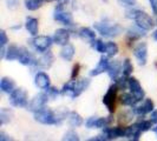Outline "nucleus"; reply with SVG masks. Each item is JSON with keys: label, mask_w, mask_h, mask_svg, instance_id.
I'll list each match as a JSON object with an SVG mask.
<instances>
[{"label": "nucleus", "mask_w": 157, "mask_h": 141, "mask_svg": "<svg viewBox=\"0 0 157 141\" xmlns=\"http://www.w3.org/2000/svg\"><path fill=\"white\" fill-rule=\"evenodd\" d=\"M129 89L131 91V93L135 95V98L137 99V101H141L142 99L144 98V91L142 88L141 84L137 79L135 78H129Z\"/></svg>", "instance_id": "10"}, {"label": "nucleus", "mask_w": 157, "mask_h": 141, "mask_svg": "<svg viewBox=\"0 0 157 141\" xmlns=\"http://www.w3.org/2000/svg\"><path fill=\"white\" fill-rule=\"evenodd\" d=\"M150 5H151V8L154 11V13L157 14V0H149Z\"/></svg>", "instance_id": "42"}, {"label": "nucleus", "mask_w": 157, "mask_h": 141, "mask_svg": "<svg viewBox=\"0 0 157 141\" xmlns=\"http://www.w3.org/2000/svg\"><path fill=\"white\" fill-rule=\"evenodd\" d=\"M119 89L116 84L111 85L108 89V92L105 93L103 98V103L106 106V108L109 110L110 113L115 112V101H116V96H117V91Z\"/></svg>", "instance_id": "5"}, {"label": "nucleus", "mask_w": 157, "mask_h": 141, "mask_svg": "<svg viewBox=\"0 0 157 141\" xmlns=\"http://www.w3.org/2000/svg\"><path fill=\"white\" fill-rule=\"evenodd\" d=\"M19 54H20V48H19V47H17L16 45H11V46L7 48V53H6L5 59L8 60V61L18 60Z\"/></svg>", "instance_id": "27"}, {"label": "nucleus", "mask_w": 157, "mask_h": 141, "mask_svg": "<svg viewBox=\"0 0 157 141\" xmlns=\"http://www.w3.org/2000/svg\"><path fill=\"white\" fill-rule=\"evenodd\" d=\"M78 34L80 37V39L86 41V42H94L96 40V34L92 30L87 28V27H82L78 31Z\"/></svg>", "instance_id": "22"}, {"label": "nucleus", "mask_w": 157, "mask_h": 141, "mask_svg": "<svg viewBox=\"0 0 157 141\" xmlns=\"http://www.w3.org/2000/svg\"><path fill=\"white\" fill-rule=\"evenodd\" d=\"M73 55H75V47L72 46L71 44L64 45L62 51H60V56L63 58L64 60H66V61H71Z\"/></svg>", "instance_id": "24"}, {"label": "nucleus", "mask_w": 157, "mask_h": 141, "mask_svg": "<svg viewBox=\"0 0 157 141\" xmlns=\"http://www.w3.org/2000/svg\"><path fill=\"white\" fill-rule=\"evenodd\" d=\"M132 70H134V66H132V63H131V60L130 59H125L124 61H123V75L124 77H130L131 75V73H132Z\"/></svg>", "instance_id": "32"}, {"label": "nucleus", "mask_w": 157, "mask_h": 141, "mask_svg": "<svg viewBox=\"0 0 157 141\" xmlns=\"http://www.w3.org/2000/svg\"><path fill=\"white\" fill-rule=\"evenodd\" d=\"M0 140L1 141H10V140H13V139H12L11 136L6 135L4 132H1V133H0Z\"/></svg>", "instance_id": "43"}, {"label": "nucleus", "mask_w": 157, "mask_h": 141, "mask_svg": "<svg viewBox=\"0 0 157 141\" xmlns=\"http://www.w3.org/2000/svg\"><path fill=\"white\" fill-rule=\"evenodd\" d=\"M94 42V47L97 52H99V53H105V51H106V44H104L102 40H96Z\"/></svg>", "instance_id": "35"}, {"label": "nucleus", "mask_w": 157, "mask_h": 141, "mask_svg": "<svg viewBox=\"0 0 157 141\" xmlns=\"http://www.w3.org/2000/svg\"><path fill=\"white\" fill-rule=\"evenodd\" d=\"M26 30L29 31V33L36 37L38 34V20L36 18H32V16H29L26 19Z\"/></svg>", "instance_id": "23"}, {"label": "nucleus", "mask_w": 157, "mask_h": 141, "mask_svg": "<svg viewBox=\"0 0 157 141\" xmlns=\"http://www.w3.org/2000/svg\"><path fill=\"white\" fill-rule=\"evenodd\" d=\"M46 94L48 95L50 99H56L58 95H59V91L56 88V87H47L46 88Z\"/></svg>", "instance_id": "38"}, {"label": "nucleus", "mask_w": 157, "mask_h": 141, "mask_svg": "<svg viewBox=\"0 0 157 141\" xmlns=\"http://www.w3.org/2000/svg\"><path fill=\"white\" fill-rule=\"evenodd\" d=\"M134 55L138 60V63L144 66L147 63V59H148V46H147V44L145 42H140L137 46H135Z\"/></svg>", "instance_id": "9"}, {"label": "nucleus", "mask_w": 157, "mask_h": 141, "mask_svg": "<svg viewBox=\"0 0 157 141\" xmlns=\"http://www.w3.org/2000/svg\"><path fill=\"white\" fill-rule=\"evenodd\" d=\"M52 63H53V54L47 51L37 60V63L34 66H37L39 68H50Z\"/></svg>", "instance_id": "16"}, {"label": "nucleus", "mask_w": 157, "mask_h": 141, "mask_svg": "<svg viewBox=\"0 0 157 141\" xmlns=\"http://www.w3.org/2000/svg\"><path fill=\"white\" fill-rule=\"evenodd\" d=\"M110 119L108 118H97V117H91L89 118L85 122L87 128H104L109 125Z\"/></svg>", "instance_id": "12"}, {"label": "nucleus", "mask_w": 157, "mask_h": 141, "mask_svg": "<svg viewBox=\"0 0 157 141\" xmlns=\"http://www.w3.org/2000/svg\"><path fill=\"white\" fill-rule=\"evenodd\" d=\"M79 70H80V65H79V63H76V65L73 66V68H72V74H71V78H72V79L77 78V77H78Z\"/></svg>", "instance_id": "41"}, {"label": "nucleus", "mask_w": 157, "mask_h": 141, "mask_svg": "<svg viewBox=\"0 0 157 141\" xmlns=\"http://www.w3.org/2000/svg\"><path fill=\"white\" fill-rule=\"evenodd\" d=\"M132 110L137 115H144L147 113H151L154 110V101L151 99H147L141 106H134Z\"/></svg>", "instance_id": "14"}, {"label": "nucleus", "mask_w": 157, "mask_h": 141, "mask_svg": "<svg viewBox=\"0 0 157 141\" xmlns=\"http://www.w3.org/2000/svg\"><path fill=\"white\" fill-rule=\"evenodd\" d=\"M152 131H154V132H155V133L157 134V126H156V127H154V128H152Z\"/></svg>", "instance_id": "46"}, {"label": "nucleus", "mask_w": 157, "mask_h": 141, "mask_svg": "<svg viewBox=\"0 0 157 141\" xmlns=\"http://www.w3.org/2000/svg\"><path fill=\"white\" fill-rule=\"evenodd\" d=\"M90 86V80L89 79H80L78 81H75V89H76V95L78 96L83 93L85 89H87V87Z\"/></svg>", "instance_id": "26"}, {"label": "nucleus", "mask_w": 157, "mask_h": 141, "mask_svg": "<svg viewBox=\"0 0 157 141\" xmlns=\"http://www.w3.org/2000/svg\"><path fill=\"white\" fill-rule=\"evenodd\" d=\"M140 127H141L142 132H147V131H149L150 128H151V124H152V121L151 120H142L140 122H137Z\"/></svg>", "instance_id": "37"}, {"label": "nucleus", "mask_w": 157, "mask_h": 141, "mask_svg": "<svg viewBox=\"0 0 157 141\" xmlns=\"http://www.w3.org/2000/svg\"><path fill=\"white\" fill-rule=\"evenodd\" d=\"M109 65H110L109 59L105 58V56H102L101 60H99V63H98V65L90 72V75H91V77H97V75L102 74V73H104V72H108Z\"/></svg>", "instance_id": "15"}, {"label": "nucleus", "mask_w": 157, "mask_h": 141, "mask_svg": "<svg viewBox=\"0 0 157 141\" xmlns=\"http://www.w3.org/2000/svg\"><path fill=\"white\" fill-rule=\"evenodd\" d=\"M103 1H105V2H108V0H103Z\"/></svg>", "instance_id": "48"}, {"label": "nucleus", "mask_w": 157, "mask_h": 141, "mask_svg": "<svg viewBox=\"0 0 157 141\" xmlns=\"http://www.w3.org/2000/svg\"><path fill=\"white\" fill-rule=\"evenodd\" d=\"M13 117V112L8 108H1L0 110V125H5L11 121Z\"/></svg>", "instance_id": "29"}, {"label": "nucleus", "mask_w": 157, "mask_h": 141, "mask_svg": "<svg viewBox=\"0 0 157 141\" xmlns=\"http://www.w3.org/2000/svg\"><path fill=\"white\" fill-rule=\"evenodd\" d=\"M94 28L102 34L103 37L106 38H113L119 35L123 28L118 25V24L109 23V21H102V23H96L94 24Z\"/></svg>", "instance_id": "2"}, {"label": "nucleus", "mask_w": 157, "mask_h": 141, "mask_svg": "<svg viewBox=\"0 0 157 141\" xmlns=\"http://www.w3.org/2000/svg\"><path fill=\"white\" fill-rule=\"evenodd\" d=\"M122 70H123V65L119 63L118 60H115V61L110 63V65H109L108 74H109V77L112 80H116V79H118V75H119V73Z\"/></svg>", "instance_id": "19"}, {"label": "nucleus", "mask_w": 157, "mask_h": 141, "mask_svg": "<svg viewBox=\"0 0 157 141\" xmlns=\"http://www.w3.org/2000/svg\"><path fill=\"white\" fill-rule=\"evenodd\" d=\"M10 102L14 107H26L27 106V92L24 88H16L10 94Z\"/></svg>", "instance_id": "4"}, {"label": "nucleus", "mask_w": 157, "mask_h": 141, "mask_svg": "<svg viewBox=\"0 0 157 141\" xmlns=\"http://www.w3.org/2000/svg\"><path fill=\"white\" fill-rule=\"evenodd\" d=\"M126 18L135 20L136 25H138L141 28L145 31H150L154 27V21L145 12L140 9H131L126 12Z\"/></svg>", "instance_id": "1"}, {"label": "nucleus", "mask_w": 157, "mask_h": 141, "mask_svg": "<svg viewBox=\"0 0 157 141\" xmlns=\"http://www.w3.org/2000/svg\"><path fill=\"white\" fill-rule=\"evenodd\" d=\"M53 19L57 20V21H59V23L64 24V25H66V26H72V24H73L72 16H71L70 13H67L66 11H64L62 5L56 7L55 13H53Z\"/></svg>", "instance_id": "7"}, {"label": "nucleus", "mask_w": 157, "mask_h": 141, "mask_svg": "<svg viewBox=\"0 0 157 141\" xmlns=\"http://www.w3.org/2000/svg\"><path fill=\"white\" fill-rule=\"evenodd\" d=\"M154 124H157V110H152L151 112V119H150Z\"/></svg>", "instance_id": "44"}, {"label": "nucleus", "mask_w": 157, "mask_h": 141, "mask_svg": "<svg viewBox=\"0 0 157 141\" xmlns=\"http://www.w3.org/2000/svg\"><path fill=\"white\" fill-rule=\"evenodd\" d=\"M43 2V0H25V7L29 11H36L41 7Z\"/></svg>", "instance_id": "31"}, {"label": "nucleus", "mask_w": 157, "mask_h": 141, "mask_svg": "<svg viewBox=\"0 0 157 141\" xmlns=\"http://www.w3.org/2000/svg\"><path fill=\"white\" fill-rule=\"evenodd\" d=\"M44 2H50V1H52V0H43Z\"/></svg>", "instance_id": "47"}, {"label": "nucleus", "mask_w": 157, "mask_h": 141, "mask_svg": "<svg viewBox=\"0 0 157 141\" xmlns=\"http://www.w3.org/2000/svg\"><path fill=\"white\" fill-rule=\"evenodd\" d=\"M0 88L4 93H8L11 94L14 89H16V84L14 81L11 78H7V77H4L0 81Z\"/></svg>", "instance_id": "20"}, {"label": "nucleus", "mask_w": 157, "mask_h": 141, "mask_svg": "<svg viewBox=\"0 0 157 141\" xmlns=\"http://www.w3.org/2000/svg\"><path fill=\"white\" fill-rule=\"evenodd\" d=\"M63 140H65V141H78L79 136H78V134L76 133L75 131H69V132H66V133H65Z\"/></svg>", "instance_id": "34"}, {"label": "nucleus", "mask_w": 157, "mask_h": 141, "mask_svg": "<svg viewBox=\"0 0 157 141\" xmlns=\"http://www.w3.org/2000/svg\"><path fill=\"white\" fill-rule=\"evenodd\" d=\"M7 42H8V38L7 35H6V32L4 31V30H1L0 31V45L1 46H6Z\"/></svg>", "instance_id": "39"}, {"label": "nucleus", "mask_w": 157, "mask_h": 141, "mask_svg": "<svg viewBox=\"0 0 157 141\" xmlns=\"http://www.w3.org/2000/svg\"><path fill=\"white\" fill-rule=\"evenodd\" d=\"M62 94L69 96L71 99H75L77 95H76V89H75V81H71L69 84L64 85L63 89H62Z\"/></svg>", "instance_id": "28"}, {"label": "nucleus", "mask_w": 157, "mask_h": 141, "mask_svg": "<svg viewBox=\"0 0 157 141\" xmlns=\"http://www.w3.org/2000/svg\"><path fill=\"white\" fill-rule=\"evenodd\" d=\"M137 0H118V2L122 5V6H126V7H131L136 4Z\"/></svg>", "instance_id": "40"}, {"label": "nucleus", "mask_w": 157, "mask_h": 141, "mask_svg": "<svg viewBox=\"0 0 157 141\" xmlns=\"http://www.w3.org/2000/svg\"><path fill=\"white\" fill-rule=\"evenodd\" d=\"M67 121L71 127H79L83 125V119L77 112H70L67 114Z\"/></svg>", "instance_id": "25"}, {"label": "nucleus", "mask_w": 157, "mask_h": 141, "mask_svg": "<svg viewBox=\"0 0 157 141\" xmlns=\"http://www.w3.org/2000/svg\"><path fill=\"white\" fill-rule=\"evenodd\" d=\"M51 44H52V39L50 37H46V35H38L32 40V45L34 47V49L40 52V53L46 52L51 46Z\"/></svg>", "instance_id": "6"}, {"label": "nucleus", "mask_w": 157, "mask_h": 141, "mask_svg": "<svg viewBox=\"0 0 157 141\" xmlns=\"http://www.w3.org/2000/svg\"><path fill=\"white\" fill-rule=\"evenodd\" d=\"M154 39L157 40V30L155 31V33H154Z\"/></svg>", "instance_id": "45"}, {"label": "nucleus", "mask_w": 157, "mask_h": 141, "mask_svg": "<svg viewBox=\"0 0 157 141\" xmlns=\"http://www.w3.org/2000/svg\"><path fill=\"white\" fill-rule=\"evenodd\" d=\"M143 133L141 129V127L138 124H135V125H131L129 127L125 128V138L128 139H131V140H138L140 139V135Z\"/></svg>", "instance_id": "18"}, {"label": "nucleus", "mask_w": 157, "mask_h": 141, "mask_svg": "<svg viewBox=\"0 0 157 141\" xmlns=\"http://www.w3.org/2000/svg\"><path fill=\"white\" fill-rule=\"evenodd\" d=\"M121 102L124 105V106H132L134 107L137 102V99L135 98V95L132 93H124L122 94L121 96Z\"/></svg>", "instance_id": "30"}, {"label": "nucleus", "mask_w": 157, "mask_h": 141, "mask_svg": "<svg viewBox=\"0 0 157 141\" xmlns=\"http://www.w3.org/2000/svg\"><path fill=\"white\" fill-rule=\"evenodd\" d=\"M34 120L43 125H58L60 124L62 118H58L51 110L46 107L34 112Z\"/></svg>", "instance_id": "3"}, {"label": "nucleus", "mask_w": 157, "mask_h": 141, "mask_svg": "<svg viewBox=\"0 0 157 141\" xmlns=\"http://www.w3.org/2000/svg\"><path fill=\"white\" fill-rule=\"evenodd\" d=\"M47 99H48V95H47V94H45V93L37 94V95L32 99V101L30 102L29 110H32V112H37V110L44 108L47 102Z\"/></svg>", "instance_id": "8"}, {"label": "nucleus", "mask_w": 157, "mask_h": 141, "mask_svg": "<svg viewBox=\"0 0 157 141\" xmlns=\"http://www.w3.org/2000/svg\"><path fill=\"white\" fill-rule=\"evenodd\" d=\"M70 39V32L67 30H64V28H59L55 32V35H53V41H55L57 45H66L69 42Z\"/></svg>", "instance_id": "13"}, {"label": "nucleus", "mask_w": 157, "mask_h": 141, "mask_svg": "<svg viewBox=\"0 0 157 141\" xmlns=\"http://www.w3.org/2000/svg\"><path fill=\"white\" fill-rule=\"evenodd\" d=\"M34 84L40 89H46L47 87L50 86V77L45 72H39V73L36 74Z\"/></svg>", "instance_id": "17"}, {"label": "nucleus", "mask_w": 157, "mask_h": 141, "mask_svg": "<svg viewBox=\"0 0 157 141\" xmlns=\"http://www.w3.org/2000/svg\"><path fill=\"white\" fill-rule=\"evenodd\" d=\"M105 53L108 54V56H113L118 53V46L116 42H108L106 44V51Z\"/></svg>", "instance_id": "33"}, {"label": "nucleus", "mask_w": 157, "mask_h": 141, "mask_svg": "<svg viewBox=\"0 0 157 141\" xmlns=\"http://www.w3.org/2000/svg\"><path fill=\"white\" fill-rule=\"evenodd\" d=\"M125 78H118L115 80V81H116L115 84L117 85V87L119 88V89H125L126 87H129V79L126 80Z\"/></svg>", "instance_id": "36"}, {"label": "nucleus", "mask_w": 157, "mask_h": 141, "mask_svg": "<svg viewBox=\"0 0 157 141\" xmlns=\"http://www.w3.org/2000/svg\"><path fill=\"white\" fill-rule=\"evenodd\" d=\"M145 35V30L141 28L138 25H135L132 27L129 28L128 31V38L130 40H136V39H140L142 37Z\"/></svg>", "instance_id": "21"}, {"label": "nucleus", "mask_w": 157, "mask_h": 141, "mask_svg": "<svg viewBox=\"0 0 157 141\" xmlns=\"http://www.w3.org/2000/svg\"><path fill=\"white\" fill-rule=\"evenodd\" d=\"M18 60L25 66H34L37 63V59L34 58V55L26 48H20V54H19Z\"/></svg>", "instance_id": "11"}]
</instances>
